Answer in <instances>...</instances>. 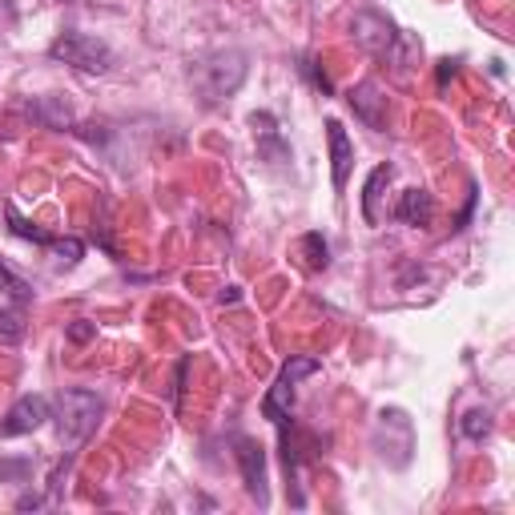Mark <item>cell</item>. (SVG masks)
Instances as JSON below:
<instances>
[{
    "label": "cell",
    "instance_id": "cell-3",
    "mask_svg": "<svg viewBox=\"0 0 515 515\" xmlns=\"http://www.w3.org/2000/svg\"><path fill=\"white\" fill-rule=\"evenodd\" d=\"M101 411H105V403L97 399V391H85V387L61 391V395H57V427H61V439L85 443V439L97 431Z\"/></svg>",
    "mask_w": 515,
    "mask_h": 515
},
{
    "label": "cell",
    "instance_id": "cell-14",
    "mask_svg": "<svg viewBox=\"0 0 515 515\" xmlns=\"http://www.w3.org/2000/svg\"><path fill=\"white\" fill-rule=\"evenodd\" d=\"M5 218H9V230L17 234V238H25V242H33V246H53V234H45V230H37L33 222H25L21 214H17V206H5Z\"/></svg>",
    "mask_w": 515,
    "mask_h": 515
},
{
    "label": "cell",
    "instance_id": "cell-13",
    "mask_svg": "<svg viewBox=\"0 0 515 515\" xmlns=\"http://www.w3.org/2000/svg\"><path fill=\"white\" fill-rule=\"evenodd\" d=\"M33 113H37L45 125H53V129H73V109H69L61 97H45V101H37V105H33Z\"/></svg>",
    "mask_w": 515,
    "mask_h": 515
},
{
    "label": "cell",
    "instance_id": "cell-17",
    "mask_svg": "<svg viewBox=\"0 0 515 515\" xmlns=\"http://www.w3.org/2000/svg\"><path fill=\"white\" fill-rule=\"evenodd\" d=\"M0 286L9 290V298H13L17 306L33 302V294H37V290H33V282H25V278H21V274H17L13 266H5V262H0Z\"/></svg>",
    "mask_w": 515,
    "mask_h": 515
},
{
    "label": "cell",
    "instance_id": "cell-8",
    "mask_svg": "<svg viewBox=\"0 0 515 515\" xmlns=\"http://www.w3.org/2000/svg\"><path fill=\"white\" fill-rule=\"evenodd\" d=\"M250 129H254V141H258V161L266 165H286L290 161V145L278 129V121L270 113H250Z\"/></svg>",
    "mask_w": 515,
    "mask_h": 515
},
{
    "label": "cell",
    "instance_id": "cell-15",
    "mask_svg": "<svg viewBox=\"0 0 515 515\" xmlns=\"http://www.w3.org/2000/svg\"><path fill=\"white\" fill-rule=\"evenodd\" d=\"M459 431H463V439L483 443V439L491 435V411H487V407H471V411L459 419Z\"/></svg>",
    "mask_w": 515,
    "mask_h": 515
},
{
    "label": "cell",
    "instance_id": "cell-24",
    "mask_svg": "<svg viewBox=\"0 0 515 515\" xmlns=\"http://www.w3.org/2000/svg\"><path fill=\"white\" fill-rule=\"evenodd\" d=\"M29 471V463H5V467H0V479H5V475H25Z\"/></svg>",
    "mask_w": 515,
    "mask_h": 515
},
{
    "label": "cell",
    "instance_id": "cell-16",
    "mask_svg": "<svg viewBox=\"0 0 515 515\" xmlns=\"http://www.w3.org/2000/svg\"><path fill=\"white\" fill-rule=\"evenodd\" d=\"M21 338H25V314H21V306L0 310V347H17Z\"/></svg>",
    "mask_w": 515,
    "mask_h": 515
},
{
    "label": "cell",
    "instance_id": "cell-1",
    "mask_svg": "<svg viewBox=\"0 0 515 515\" xmlns=\"http://www.w3.org/2000/svg\"><path fill=\"white\" fill-rule=\"evenodd\" d=\"M246 69H250V65H246V53L222 49V53H210V57L194 61L190 85H194V93L202 97V105H222V101H230V97L242 89Z\"/></svg>",
    "mask_w": 515,
    "mask_h": 515
},
{
    "label": "cell",
    "instance_id": "cell-19",
    "mask_svg": "<svg viewBox=\"0 0 515 515\" xmlns=\"http://www.w3.org/2000/svg\"><path fill=\"white\" fill-rule=\"evenodd\" d=\"M53 258H57V266H77L81 258H85V242L81 238H53Z\"/></svg>",
    "mask_w": 515,
    "mask_h": 515
},
{
    "label": "cell",
    "instance_id": "cell-6",
    "mask_svg": "<svg viewBox=\"0 0 515 515\" xmlns=\"http://www.w3.org/2000/svg\"><path fill=\"white\" fill-rule=\"evenodd\" d=\"M234 455H238V467H242V483H246V491H250V499H258V507H266L270 503V479H266V451H262V443L258 439H250V435H238L234 439Z\"/></svg>",
    "mask_w": 515,
    "mask_h": 515
},
{
    "label": "cell",
    "instance_id": "cell-20",
    "mask_svg": "<svg viewBox=\"0 0 515 515\" xmlns=\"http://www.w3.org/2000/svg\"><path fill=\"white\" fill-rule=\"evenodd\" d=\"M69 342H89V338H97V322H85V318H77V322H69Z\"/></svg>",
    "mask_w": 515,
    "mask_h": 515
},
{
    "label": "cell",
    "instance_id": "cell-11",
    "mask_svg": "<svg viewBox=\"0 0 515 515\" xmlns=\"http://www.w3.org/2000/svg\"><path fill=\"white\" fill-rule=\"evenodd\" d=\"M395 218H399L403 226H431V218H435V198H431L427 190H407V194H399Z\"/></svg>",
    "mask_w": 515,
    "mask_h": 515
},
{
    "label": "cell",
    "instance_id": "cell-18",
    "mask_svg": "<svg viewBox=\"0 0 515 515\" xmlns=\"http://www.w3.org/2000/svg\"><path fill=\"white\" fill-rule=\"evenodd\" d=\"M302 258H306L310 270H326V266H330V246H326V238H322L318 230H310V234L302 238Z\"/></svg>",
    "mask_w": 515,
    "mask_h": 515
},
{
    "label": "cell",
    "instance_id": "cell-21",
    "mask_svg": "<svg viewBox=\"0 0 515 515\" xmlns=\"http://www.w3.org/2000/svg\"><path fill=\"white\" fill-rule=\"evenodd\" d=\"M302 73H306V77H310V81H314V89H322V93H326V97H330V93H334V85H330V77H326V73H322V69H318V65H314V61H302Z\"/></svg>",
    "mask_w": 515,
    "mask_h": 515
},
{
    "label": "cell",
    "instance_id": "cell-4",
    "mask_svg": "<svg viewBox=\"0 0 515 515\" xmlns=\"http://www.w3.org/2000/svg\"><path fill=\"white\" fill-rule=\"evenodd\" d=\"M318 367H322V363H318L314 355H294L290 363H282L274 387H270L266 399H262V419H270L274 427H278V423H290V411H294V387H298L302 379L318 375Z\"/></svg>",
    "mask_w": 515,
    "mask_h": 515
},
{
    "label": "cell",
    "instance_id": "cell-5",
    "mask_svg": "<svg viewBox=\"0 0 515 515\" xmlns=\"http://www.w3.org/2000/svg\"><path fill=\"white\" fill-rule=\"evenodd\" d=\"M49 57L65 61V65H73L81 73H93V77L109 73V65H113V49L101 37H89V33H61L49 45Z\"/></svg>",
    "mask_w": 515,
    "mask_h": 515
},
{
    "label": "cell",
    "instance_id": "cell-12",
    "mask_svg": "<svg viewBox=\"0 0 515 515\" xmlns=\"http://www.w3.org/2000/svg\"><path fill=\"white\" fill-rule=\"evenodd\" d=\"M391 178H395V165L391 161L379 165V169H371V178L363 186V218H367V226H379V198L391 186Z\"/></svg>",
    "mask_w": 515,
    "mask_h": 515
},
{
    "label": "cell",
    "instance_id": "cell-10",
    "mask_svg": "<svg viewBox=\"0 0 515 515\" xmlns=\"http://www.w3.org/2000/svg\"><path fill=\"white\" fill-rule=\"evenodd\" d=\"M347 101H351V109H355L371 129H383V125H387V97H383L371 81L355 85V89L347 93Z\"/></svg>",
    "mask_w": 515,
    "mask_h": 515
},
{
    "label": "cell",
    "instance_id": "cell-22",
    "mask_svg": "<svg viewBox=\"0 0 515 515\" xmlns=\"http://www.w3.org/2000/svg\"><path fill=\"white\" fill-rule=\"evenodd\" d=\"M455 65H459V61H439V85H447V81L455 77Z\"/></svg>",
    "mask_w": 515,
    "mask_h": 515
},
{
    "label": "cell",
    "instance_id": "cell-2",
    "mask_svg": "<svg viewBox=\"0 0 515 515\" xmlns=\"http://www.w3.org/2000/svg\"><path fill=\"white\" fill-rule=\"evenodd\" d=\"M351 33H355V41H359L371 57L395 61V65H403V49H419L411 37H403V33L395 29L391 17H383V13H375V9L359 13V17L351 21Z\"/></svg>",
    "mask_w": 515,
    "mask_h": 515
},
{
    "label": "cell",
    "instance_id": "cell-23",
    "mask_svg": "<svg viewBox=\"0 0 515 515\" xmlns=\"http://www.w3.org/2000/svg\"><path fill=\"white\" fill-rule=\"evenodd\" d=\"M238 298H242V290H238V286H226V290L218 294V302H222V306H234Z\"/></svg>",
    "mask_w": 515,
    "mask_h": 515
},
{
    "label": "cell",
    "instance_id": "cell-7",
    "mask_svg": "<svg viewBox=\"0 0 515 515\" xmlns=\"http://www.w3.org/2000/svg\"><path fill=\"white\" fill-rule=\"evenodd\" d=\"M49 419H53V407H49V399H45V395H21V399L9 407L5 423H0V439L33 435V431H41Z\"/></svg>",
    "mask_w": 515,
    "mask_h": 515
},
{
    "label": "cell",
    "instance_id": "cell-9",
    "mask_svg": "<svg viewBox=\"0 0 515 515\" xmlns=\"http://www.w3.org/2000/svg\"><path fill=\"white\" fill-rule=\"evenodd\" d=\"M326 141H330V178H334V190H347V178H351V165H355V145L342 129L338 117L326 121Z\"/></svg>",
    "mask_w": 515,
    "mask_h": 515
}]
</instances>
